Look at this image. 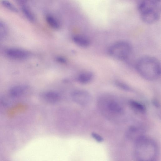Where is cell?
<instances>
[{"mask_svg":"<svg viewBox=\"0 0 161 161\" xmlns=\"http://www.w3.org/2000/svg\"><path fill=\"white\" fill-rule=\"evenodd\" d=\"M136 68L141 76L148 80H155L160 75V62L151 56H144L139 58L136 63Z\"/></svg>","mask_w":161,"mask_h":161,"instance_id":"1","label":"cell"},{"mask_svg":"<svg viewBox=\"0 0 161 161\" xmlns=\"http://www.w3.org/2000/svg\"><path fill=\"white\" fill-rule=\"evenodd\" d=\"M161 2L158 0H141L137 3V8L142 20L147 24L158 20L160 16Z\"/></svg>","mask_w":161,"mask_h":161,"instance_id":"2","label":"cell"},{"mask_svg":"<svg viewBox=\"0 0 161 161\" xmlns=\"http://www.w3.org/2000/svg\"><path fill=\"white\" fill-rule=\"evenodd\" d=\"M135 157L137 161H154L157 156V147L152 140L144 136L136 142Z\"/></svg>","mask_w":161,"mask_h":161,"instance_id":"3","label":"cell"},{"mask_svg":"<svg viewBox=\"0 0 161 161\" xmlns=\"http://www.w3.org/2000/svg\"><path fill=\"white\" fill-rule=\"evenodd\" d=\"M98 104L102 113L109 119L117 118L124 114V109L122 104L113 97L106 96L101 97Z\"/></svg>","mask_w":161,"mask_h":161,"instance_id":"4","label":"cell"},{"mask_svg":"<svg viewBox=\"0 0 161 161\" xmlns=\"http://www.w3.org/2000/svg\"><path fill=\"white\" fill-rule=\"evenodd\" d=\"M132 51V46L125 41L116 42L112 44L108 49L109 54L112 58L119 60H125L130 56Z\"/></svg>","mask_w":161,"mask_h":161,"instance_id":"5","label":"cell"},{"mask_svg":"<svg viewBox=\"0 0 161 161\" xmlns=\"http://www.w3.org/2000/svg\"><path fill=\"white\" fill-rule=\"evenodd\" d=\"M71 97L75 103L82 105L88 104L91 99L90 94L87 92L82 90L74 91L71 94Z\"/></svg>","mask_w":161,"mask_h":161,"instance_id":"6","label":"cell"},{"mask_svg":"<svg viewBox=\"0 0 161 161\" xmlns=\"http://www.w3.org/2000/svg\"><path fill=\"white\" fill-rule=\"evenodd\" d=\"M7 55L9 57L16 59H23L26 58L28 53L26 51L19 49L12 48L7 50Z\"/></svg>","mask_w":161,"mask_h":161,"instance_id":"7","label":"cell"},{"mask_svg":"<svg viewBox=\"0 0 161 161\" xmlns=\"http://www.w3.org/2000/svg\"><path fill=\"white\" fill-rule=\"evenodd\" d=\"M43 97L46 101L51 103H54L58 102L60 97L58 93L53 91L45 92L43 94Z\"/></svg>","mask_w":161,"mask_h":161,"instance_id":"8","label":"cell"},{"mask_svg":"<svg viewBox=\"0 0 161 161\" xmlns=\"http://www.w3.org/2000/svg\"><path fill=\"white\" fill-rule=\"evenodd\" d=\"M127 134L129 138L134 139L135 141L144 136L142 130L140 128L135 126L131 127L129 128Z\"/></svg>","mask_w":161,"mask_h":161,"instance_id":"9","label":"cell"},{"mask_svg":"<svg viewBox=\"0 0 161 161\" xmlns=\"http://www.w3.org/2000/svg\"><path fill=\"white\" fill-rule=\"evenodd\" d=\"M25 86L19 85L12 87L9 91L10 95L14 97H19L23 94L27 89Z\"/></svg>","mask_w":161,"mask_h":161,"instance_id":"10","label":"cell"},{"mask_svg":"<svg viewBox=\"0 0 161 161\" xmlns=\"http://www.w3.org/2000/svg\"><path fill=\"white\" fill-rule=\"evenodd\" d=\"M74 42L83 47H86L90 44L89 40L86 37L80 36H74L72 38Z\"/></svg>","mask_w":161,"mask_h":161,"instance_id":"11","label":"cell"},{"mask_svg":"<svg viewBox=\"0 0 161 161\" xmlns=\"http://www.w3.org/2000/svg\"><path fill=\"white\" fill-rule=\"evenodd\" d=\"M93 77V73L90 71L85 72L81 73L78 76L79 82L82 84H86L90 82Z\"/></svg>","mask_w":161,"mask_h":161,"instance_id":"12","label":"cell"},{"mask_svg":"<svg viewBox=\"0 0 161 161\" xmlns=\"http://www.w3.org/2000/svg\"><path fill=\"white\" fill-rule=\"evenodd\" d=\"M130 107L135 111L141 114L146 112L145 106L140 103L133 100H131L129 102Z\"/></svg>","mask_w":161,"mask_h":161,"instance_id":"13","label":"cell"},{"mask_svg":"<svg viewBox=\"0 0 161 161\" xmlns=\"http://www.w3.org/2000/svg\"><path fill=\"white\" fill-rule=\"evenodd\" d=\"M22 4V9L25 17L30 21H34L35 17L32 12L24 3H21Z\"/></svg>","mask_w":161,"mask_h":161,"instance_id":"14","label":"cell"},{"mask_svg":"<svg viewBox=\"0 0 161 161\" xmlns=\"http://www.w3.org/2000/svg\"><path fill=\"white\" fill-rule=\"evenodd\" d=\"M46 20L49 25L54 29H58L59 25L57 20L53 16L48 15L46 17Z\"/></svg>","mask_w":161,"mask_h":161,"instance_id":"15","label":"cell"},{"mask_svg":"<svg viewBox=\"0 0 161 161\" xmlns=\"http://www.w3.org/2000/svg\"><path fill=\"white\" fill-rule=\"evenodd\" d=\"M2 4L6 8L14 12H17V8L11 3L7 1H3Z\"/></svg>","mask_w":161,"mask_h":161,"instance_id":"16","label":"cell"},{"mask_svg":"<svg viewBox=\"0 0 161 161\" xmlns=\"http://www.w3.org/2000/svg\"><path fill=\"white\" fill-rule=\"evenodd\" d=\"M7 32L6 26L3 23L0 22V39L5 37Z\"/></svg>","mask_w":161,"mask_h":161,"instance_id":"17","label":"cell"},{"mask_svg":"<svg viewBox=\"0 0 161 161\" xmlns=\"http://www.w3.org/2000/svg\"><path fill=\"white\" fill-rule=\"evenodd\" d=\"M116 85L118 86L123 90L127 91L130 90V87L123 83L118 81L116 82Z\"/></svg>","mask_w":161,"mask_h":161,"instance_id":"18","label":"cell"},{"mask_svg":"<svg viewBox=\"0 0 161 161\" xmlns=\"http://www.w3.org/2000/svg\"><path fill=\"white\" fill-rule=\"evenodd\" d=\"M92 136L95 140L98 142H102L103 140V138L96 133H92Z\"/></svg>","mask_w":161,"mask_h":161,"instance_id":"19","label":"cell"},{"mask_svg":"<svg viewBox=\"0 0 161 161\" xmlns=\"http://www.w3.org/2000/svg\"><path fill=\"white\" fill-rule=\"evenodd\" d=\"M56 60L59 62L65 63L66 62V59L62 57H58L56 58Z\"/></svg>","mask_w":161,"mask_h":161,"instance_id":"20","label":"cell"}]
</instances>
